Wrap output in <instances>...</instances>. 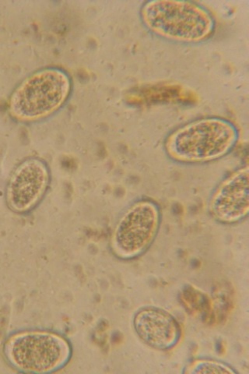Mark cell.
<instances>
[{
  "label": "cell",
  "mask_w": 249,
  "mask_h": 374,
  "mask_svg": "<svg viewBox=\"0 0 249 374\" xmlns=\"http://www.w3.org/2000/svg\"><path fill=\"white\" fill-rule=\"evenodd\" d=\"M179 299L190 314L206 323L213 324L212 300L206 294L192 285H186L180 293Z\"/></svg>",
  "instance_id": "cell-9"
},
{
  "label": "cell",
  "mask_w": 249,
  "mask_h": 374,
  "mask_svg": "<svg viewBox=\"0 0 249 374\" xmlns=\"http://www.w3.org/2000/svg\"><path fill=\"white\" fill-rule=\"evenodd\" d=\"M70 88V79L63 71L41 70L28 77L13 93L9 103L11 112L21 120L39 119L56 110Z\"/></svg>",
  "instance_id": "cell-2"
},
{
  "label": "cell",
  "mask_w": 249,
  "mask_h": 374,
  "mask_svg": "<svg viewBox=\"0 0 249 374\" xmlns=\"http://www.w3.org/2000/svg\"><path fill=\"white\" fill-rule=\"evenodd\" d=\"M70 353L68 344L59 337L34 334L18 339L12 354L16 363L29 371L45 372L63 365Z\"/></svg>",
  "instance_id": "cell-4"
},
{
  "label": "cell",
  "mask_w": 249,
  "mask_h": 374,
  "mask_svg": "<svg viewBox=\"0 0 249 374\" xmlns=\"http://www.w3.org/2000/svg\"><path fill=\"white\" fill-rule=\"evenodd\" d=\"M236 131L229 122L217 118L195 121L172 134L166 143L170 155L179 161L203 162L217 158L234 145Z\"/></svg>",
  "instance_id": "cell-1"
},
{
  "label": "cell",
  "mask_w": 249,
  "mask_h": 374,
  "mask_svg": "<svg viewBox=\"0 0 249 374\" xmlns=\"http://www.w3.org/2000/svg\"><path fill=\"white\" fill-rule=\"evenodd\" d=\"M249 208V170L243 168L228 178L218 188L212 209L218 219L232 222L244 216Z\"/></svg>",
  "instance_id": "cell-8"
},
{
  "label": "cell",
  "mask_w": 249,
  "mask_h": 374,
  "mask_svg": "<svg viewBox=\"0 0 249 374\" xmlns=\"http://www.w3.org/2000/svg\"><path fill=\"white\" fill-rule=\"evenodd\" d=\"M184 373L188 374H234L230 366L218 361L211 359H197L186 367Z\"/></svg>",
  "instance_id": "cell-11"
},
{
  "label": "cell",
  "mask_w": 249,
  "mask_h": 374,
  "mask_svg": "<svg viewBox=\"0 0 249 374\" xmlns=\"http://www.w3.org/2000/svg\"><path fill=\"white\" fill-rule=\"evenodd\" d=\"M47 181V170L40 161L32 158L23 161L15 168L9 181L8 202L17 210L30 208L42 194Z\"/></svg>",
  "instance_id": "cell-6"
},
{
  "label": "cell",
  "mask_w": 249,
  "mask_h": 374,
  "mask_svg": "<svg viewBox=\"0 0 249 374\" xmlns=\"http://www.w3.org/2000/svg\"><path fill=\"white\" fill-rule=\"evenodd\" d=\"M133 322L142 340L157 350L172 348L180 337L178 321L168 312L159 308L147 307L140 310L135 315Z\"/></svg>",
  "instance_id": "cell-7"
},
{
  "label": "cell",
  "mask_w": 249,
  "mask_h": 374,
  "mask_svg": "<svg viewBox=\"0 0 249 374\" xmlns=\"http://www.w3.org/2000/svg\"><path fill=\"white\" fill-rule=\"evenodd\" d=\"M158 221L157 210L152 204L143 203L133 206L117 227L114 237L116 249L124 256L142 251L153 238Z\"/></svg>",
  "instance_id": "cell-5"
},
{
  "label": "cell",
  "mask_w": 249,
  "mask_h": 374,
  "mask_svg": "<svg viewBox=\"0 0 249 374\" xmlns=\"http://www.w3.org/2000/svg\"><path fill=\"white\" fill-rule=\"evenodd\" d=\"M211 299L213 323L224 322L234 307L235 295L233 288L228 284L218 285L213 289Z\"/></svg>",
  "instance_id": "cell-10"
},
{
  "label": "cell",
  "mask_w": 249,
  "mask_h": 374,
  "mask_svg": "<svg viewBox=\"0 0 249 374\" xmlns=\"http://www.w3.org/2000/svg\"><path fill=\"white\" fill-rule=\"evenodd\" d=\"M142 19L154 32L172 39L195 41L211 32L213 21L200 6L188 1L155 0L142 10Z\"/></svg>",
  "instance_id": "cell-3"
}]
</instances>
